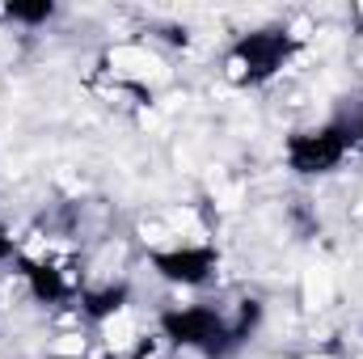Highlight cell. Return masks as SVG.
Returning a JSON list of instances; mask_svg holds the SVG:
<instances>
[{"label": "cell", "mask_w": 363, "mask_h": 359, "mask_svg": "<svg viewBox=\"0 0 363 359\" xmlns=\"http://www.w3.org/2000/svg\"><path fill=\"white\" fill-rule=\"evenodd\" d=\"M161 338H169L174 347H186V351H199V355H224L233 343H241V330L237 321H228L224 313L207 304H186L161 317Z\"/></svg>", "instance_id": "6da1fadb"}, {"label": "cell", "mask_w": 363, "mask_h": 359, "mask_svg": "<svg viewBox=\"0 0 363 359\" xmlns=\"http://www.w3.org/2000/svg\"><path fill=\"white\" fill-rule=\"evenodd\" d=\"M351 148H355V127L325 123V127H313V131H296L287 140V165L304 178H317V174L338 170Z\"/></svg>", "instance_id": "7a4b0ae2"}, {"label": "cell", "mask_w": 363, "mask_h": 359, "mask_svg": "<svg viewBox=\"0 0 363 359\" xmlns=\"http://www.w3.org/2000/svg\"><path fill=\"white\" fill-rule=\"evenodd\" d=\"M287 55H291V34H283V30H258V34H245L228 51L224 68H228V77L237 85H262V81H271L274 72L287 64Z\"/></svg>", "instance_id": "3957f363"}, {"label": "cell", "mask_w": 363, "mask_h": 359, "mask_svg": "<svg viewBox=\"0 0 363 359\" xmlns=\"http://www.w3.org/2000/svg\"><path fill=\"white\" fill-rule=\"evenodd\" d=\"M216 263H220L216 250L211 245H199V241H174V245H165V250L152 254L157 275L169 279V283H182V287H194V283L211 279Z\"/></svg>", "instance_id": "277c9868"}, {"label": "cell", "mask_w": 363, "mask_h": 359, "mask_svg": "<svg viewBox=\"0 0 363 359\" xmlns=\"http://www.w3.org/2000/svg\"><path fill=\"white\" fill-rule=\"evenodd\" d=\"M55 9L51 4H4L0 9V17H9V21H47Z\"/></svg>", "instance_id": "5b68a950"}, {"label": "cell", "mask_w": 363, "mask_h": 359, "mask_svg": "<svg viewBox=\"0 0 363 359\" xmlns=\"http://www.w3.org/2000/svg\"><path fill=\"white\" fill-rule=\"evenodd\" d=\"M4 258H13V237L0 228V263H4Z\"/></svg>", "instance_id": "8992f818"}, {"label": "cell", "mask_w": 363, "mask_h": 359, "mask_svg": "<svg viewBox=\"0 0 363 359\" xmlns=\"http://www.w3.org/2000/svg\"><path fill=\"white\" fill-rule=\"evenodd\" d=\"M355 144H363V118L355 123Z\"/></svg>", "instance_id": "52a82bcc"}, {"label": "cell", "mask_w": 363, "mask_h": 359, "mask_svg": "<svg viewBox=\"0 0 363 359\" xmlns=\"http://www.w3.org/2000/svg\"><path fill=\"white\" fill-rule=\"evenodd\" d=\"M313 359H330V355H313Z\"/></svg>", "instance_id": "ba28073f"}, {"label": "cell", "mask_w": 363, "mask_h": 359, "mask_svg": "<svg viewBox=\"0 0 363 359\" xmlns=\"http://www.w3.org/2000/svg\"><path fill=\"white\" fill-rule=\"evenodd\" d=\"M60 359H72V355H60Z\"/></svg>", "instance_id": "9c48e42d"}]
</instances>
